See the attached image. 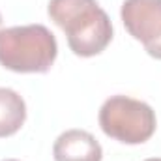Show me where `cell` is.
I'll return each mask as SVG.
<instances>
[{"instance_id":"277c9868","label":"cell","mask_w":161,"mask_h":161,"mask_svg":"<svg viewBox=\"0 0 161 161\" xmlns=\"http://www.w3.org/2000/svg\"><path fill=\"white\" fill-rule=\"evenodd\" d=\"M120 17L129 36L141 41L152 58L161 60V0H124Z\"/></svg>"},{"instance_id":"8992f818","label":"cell","mask_w":161,"mask_h":161,"mask_svg":"<svg viewBox=\"0 0 161 161\" xmlns=\"http://www.w3.org/2000/svg\"><path fill=\"white\" fill-rule=\"evenodd\" d=\"M26 120V103L19 92L0 86V139L15 135Z\"/></svg>"},{"instance_id":"6da1fadb","label":"cell","mask_w":161,"mask_h":161,"mask_svg":"<svg viewBox=\"0 0 161 161\" xmlns=\"http://www.w3.org/2000/svg\"><path fill=\"white\" fill-rule=\"evenodd\" d=\"M47 13L80 58L101 54L113 41V23L97 0H49Z\"/></svg>"},{"instance_id":"3957f363","label":"cell","mask_w":161,"mask_h":161,"mask_svg":"<svg viewBox=\"0 0 161 161\" xmlns=\"http://www.w3.org/2000/svg\"><path fill=\"white\" fill-rule=\"evenodd\" d=\"M101 131L124 144H142L156 133L158 120L154 109L129 96H111L99 109Z\"/></svg>"},{"instance_id":"5b68a950","label":"cell","mask_w":161,"mask_h":161,"mask_svg":"<svg viewBox=\"0 0 161 161\" xmlns=\"http://www.w3.org/2000/svg\"><path fill=\"white\" fill-rule=\"evenodd\" d=\"M54 161H101L103 148L97 139L84 129H68L53 144Z\"/></svg>"},{"instance_id":"52a82bcc","label":"cell","mask_w":161,"mask_h":161,"mask_svg":"<svg viewBox=\"0 0 161 161\" xmlns=\"http://www.w3.org/2000/svg\"><path fill=\"white\" fill-rule=\"evenodd\" d=\"M144 161H161V158H148V159H144Z\"/></svg>"},{"instance_id":"9c48e42d","label":"cell","mask_w":161,"mask_h":161,"mask_svg":"<svg viewBox=\"0 0 161 161\" xmlns=\"http://www.w3.org/2000/svg\"><path fill=\"white\" fill-rule=\"evenodd\" d=\"M0 26H2V15H0Z\"/></svg>"},{"instance_id":"ba28073f","label":"cell","mask_w":161,"mask_h":161,"mask_svg":"<svg viewBox=\"0 0 161 161\" xmlns=\"http://www.w3.org/2000/svg\"><path fill=\"white\" fill-rule=\"evenodd\" d=\"M2 161H19V159H2Z\"/></svg>"},{"instance_id":"7a4b0ae2","label":"cell","mask_w":161,"mask_h":161,"mask_svg":"<svg viewBox=\"0 0 161 161\" xmlns=\"http://www.w3.org/2000/svg\"><path fill=\"white\" fill-rule=\"evenodd\" d=\"M58 56L54 34L43 25L0 30V66L15 73H47Z\"/></svg>"}]
</instances>
